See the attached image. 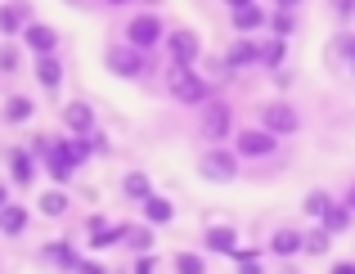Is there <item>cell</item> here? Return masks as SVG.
Wrapping results in <instances>:
<instances>
[{
	"instance_id": "6da1fadb",
	"label": "cell",
	"mask_w": 355,
	"mask_h": 274,
	"mask_svg": "<svg viewBox=\"0 0 355 274\" xmlns=\"http://www.w3.org/2000/svg\"><path fill=\"white\" fill-rule=\"evenodd\" d=\"M166 90H171V99H180V103H207L211 99V86L193 72V63H175V68L166 72Z\"/></svg>"
},
{
	"instance_id": "7a4b0ae2",
	"label": "cell",
	"mask_w": 355,
	"mask_h": 274,
	"mask_svg": "<svg viewBox=\"0 0 355 274\" xmlns=\"http://www.w3.org/2000/svg\"><path fill=\"white\" fill-rule=\"evenodd\" d=\"M126 41L135 45V50H153V45H162L166 41V27H162V18L157 14H135L130 18V27H126Z\"/></svg>"
},
{
	"instance_id": "3957f363",
	"label": "cell",
	"mask_w": 355,
	"mask_h": 274,
	"mask_svg": "<svg viewBox=\"0 0 355 274\" xmlns=\"http://www.w3.org/2000/svg\"><path fill=\"white\" fill-rule=\"evenodd\" d=\"M275 139H279L275 130H266V126H248V130H239V135H234V153L257 162V157H270V153H275Z\"/></svg>"
},
{
	"instance_id": "277c9868",
	"label": "cell",
	"mask_w": 355,
	"mask_h": 274,
	"mask_svg": "<svg viewBox=\"0 0 355 274\" xmlns=\"http://www.w3.org/2000/svg\"><path fill=\"white\" fill-rule=\"evenodd\" d=\"M108 68H113L117 77H139V72L148 68V54L135 50L130 41H121V45H113V50H108Z\"/></svg>"
},
{
	"instance_id": "5b68a950",
	"label": "cell",
	"mask_w": 355,
	"mask_h": 274,
	"mask_svg": "<svg viewBox=\"0 0 355 274\" xmlns=\"http://www.w3.org/2000/svg\"><path fill=\"white\" fill-rule=\"evenodd\" d=\"M198 171L207 175V180H234L239 175V153H230V148H207L198 162Z\"/></svg>"
},
{
	"instance_id": "8992f818",
	"label": "cell",
	"mask_w": 355,
	"mask_h": 274,
	"mask_svg": "<svg viewBox=\"0 0 355 274\" xmlns=\"http://www.w3.org/2000/svg\"><path fill=\"white\" fill-rule=\"evenodd\" d=\"M261 126L275 130V135H293V130L302 126V117H297L293 103H266V108H261Z\"/></svg>"
},
{
	"instance_id": "52a82bcc",
	"label": "cell",
	"mask_w": 355,
	"mask_h": 274,
	"mask_svg": "<svg viewBox=\"0 0 355 274\" xmlns=\"http://www.w3.org/2000/svg\"><path fill=\"white\" fill-rule=\"evenodd\" d=\"M166 50H171L175 63H198L202 45H198V36H193L189 27H175V32H166Z\"/></svg>"
},
{
	"instance_id": "ba28073f",
	"label": "cell",
	"mask_w": 355,
	"mask_h": 274,
	"mask_svg": "<svg viewBox=\"0 0 355 274\" xmlns=\"http://www.w3.org/2000/svg\"><path fill=\"white\" fill-rule=\"evenodd\" d=\"M230 126H234V108H230V103H207V112H202V135L225 139Z\"/></svg>"
},
{
	"instance_id": "9c48e42d",
	"label": "cell",
	"mask_w": 355,
	"mask_h": 274,
	"mask_svg": "<svg viewBox=\"0 0 355 274\" xmlns=\"http://www.w3.org/2000/svg\"><path fill=\"white\" fill-rule=\"evenodd\" d=\"M23 41L32 45L36 54H54V45H59V32H54V27H45V23H27V27H23Z\"/></svg>"
},
{
	"instance_id": "30bf717a",
	"label": "cell",
	"mask_w": 355,
	"mask_h": 274,
	"mask_svg": "<svg viewBox=\"0 0 355 274\" xmlns=\"http://www.w3.org/2000/svg\"><path fill=\"white\" fill-rule=\"evenodd\" d=\"M63 121H68L72 135H95V112H90L86 103H68V108H63Z\"/></svg>"
},
{
	"instance_id": "8fae6325",
	"label": "cell",
	"mask_w": 355,
	"mask_h": 274,
	"mask_svg": "<svg viewBox=\"0 0 355 274\" xmlns=\"http://www.w3.org/2000/svg\"><path fill=\"white\" fill-rule=\"evenodd\" d=\"M225 63L230 68H252V63H261V41H234L230 45V54H225Z\"/></svg>"
},
{
	"instance_id": "7c38bea8",
	"label": "cell",
	"mask_w": 355,
	"mask_h": 274,
	"mask_svg": "<svg viewBox=\"0 0 355 274\" xmlns=\"http://www.w3.org/2000/svg\"><path fill=\"white\" fill-rule=\"evenodd\" d=\"M36 81H41L45 90H59L63 68H59V59H54V54H36Z\"/></svg>"
},
{
	"instance_id": "4fadbf2b",
	"label": "cell",
	"mask_w": 355,
	"mask_h": 274,
	"mask_svg": "<svg viewBox=\"0 0 355 274\" xmlns=\"http://www.w3.org/2000/svg\"><path fill=\"white\" fill-rule=\"evenodd\" d=\"M234 27H239L243 36L261 32V27H266V9H261V5H243V9H234Z\"/></svg>"
},
{
	"instance_id": "5bb4252c",
	"label": "cell",
	"mask_w": 355,
	"mask_h": 274,
	"mask_svg": "<svg viewBox=\"0 0 355 274\" xmlns=\"http://www.w3.org/2000/svg\"><path fill=\"white\" fill-rule=\"evenodd\" d=\"M351 216H355V207L351 203H333L329 207V212H324V230H329V234H342V230H351Z\"/></svg>"
},
{
	"instance_id": "9a60e30c",
	"label": "cell",
	"mask_w": 355,
	"mask_h": 274,
	"mask_svg": "<svg viewBox=\"0 0 355 274\" xmlns=\"http://www.w3.org/2000/svg\"><path fill=\"white\" fill-rule=\"evenodd\" d=\"M27 23H32V18H27V5H0V32L5 36L23 32Z\"/></svg>"
},
{
	"instance_id": "2e32d148",
	"label": "cell",
	"mask_w": 355,
	"mask_h": 274,
	"mask_svg": "<svg viewBox=\"0 0 355 274\" xmlns=\"http://www.w3.org/2000/svg\"><path fill=\"white\" fill-rule=\"evenodd\" d=\"M32 157H36V153H23V148H14V153H9V166H14V185H32V180H36Z\"/></svg>"
},
{
	"instance_id": "e0dca14e",
	"label": "cell",
	"mask_w": 355,
	"mask_h": 274,
	"mask_svg": "<svg viewBox=\"0 0 355 274\" xmlns=\"http://www.w3.org/2000/svg\"><path fill=\"white\" fill-rule=\"evenodd\" d=\"M239 248V239H234V230H230V225H211L207 230V252H234Z\"/></svg>"
},
{
	"instance_id": "ac0fdd59",
	"label": "cell",
	"mask_w": 355,
	"mask_h": 274,
	"mask_svg": "<svg viewBox=\"0 0 355 274\" xmlns=\"http://www.w3.org/2000/svg\"><path fill=\"white\" fill-rule=\"evenodd\" d=\"M41 257L50 261V266H63V270H77V266H81L77 252H72L68 243H50V248H41Z\"/></svg>"
},
{
	"instance_id": "d6986e66",
	"label": "cell",
	"mask_w": 355,
	"mask_h": 274,
	"mask_svg": "<svg viewBox=\"0 0 355 274\" xmlns=\"http://www.w3.org/2000/svg\"><path fill=\"white\" fill-rule=\"evenodd\" d=\"M270 248H275L279 257H293V252H302V248H306V234H297V230H279L275 239H270Z\"/></svg>"
},
{
	"instance_id": "ffe728a7",
	"label": "cell",
	"mask_w": 355,
	"mask_h": 274,
	"mask_svg": "<svg viewBox=\"0 0 355 274\" xmlns=\"http://www.w3.org/2000/svg\"><path fill=\"white\" fill-rule=\"evenodd\" d=\"M121 239H130V230L126 225H113V230H108V225H90V243H95V248H108V243H121Z\"/></svg>"
},
{
	"instance_id": "44dd1931",
	"label": "cell",
	"mask_w": 355,
	"mask_h": 274,
	"mask_svg": "<svg viewBox=\"0 0 355 274\" xmlns=\"http://www.w3.org/2000/svg\"><path fill=\"white\" fill-rule=\"evenodd\" d=\"M0 230H5V234H23L27 230V212H23V207H14V203L0 207Z\"/></svg>"
},
{
	"instance_id": "7402d4cb",
	"label": "cell",
	"mask_w": 355,
	"mask_h": 274,
	"mask_svg": "<svg viewBox=\"0 0 355 274\" xmlns=\"http://www.w3.org/2000/svg\"><path fill=\"white\" fill-rule=\"evenodd\" d=\"M144 216H148V225H166V221H171V203L157 198V194H148L144 198Z\"/></svg>"
},
{
	"instance_id": "603a6c76",
	"label": "cell",
	"mask_w": 355,
	"mask_h": 274,
	"mask_svg": "<svg viewBox=\"0 0 355 274\" xmlns=\"http://www.w3.org/2000/svg\"><path fill=\"white\" fill-rule=\"evenodd\" d=\"M5 117H9V121H27V117H32V99H23V94H14V99L5 103Z\"/></svg>"
},
{
	"instance_id": "cb8c5ba5",
	"label": "cell",
	"mask_w": 355,
	"mask_h": 274,
	"mask_svg": "<svg viewBox=\"0 0 355 274\" xmlns=\"http://www.w3.org/2000/svg\"><path fill=\"white\" fill-rule=\"evenodd\" d=\"M202 270H207V261L193 257V252H180V257H175V274H202Z\"/></svg>"
},
{
	"instance_id": "d4e9b609",
	"label": "cell",
	"mask_w": 355,
	"mask_h": 274,
	"mask_svg": "<svg viewBox=\"0 0 355 274\" xmlns=\"http://www.w3.org/2000/svg\"><path fill=\"white\" fill-rule=\"evenodd\" d=\"M261 63H270V68H279V63H284V36H275V41L261 45Z\"/></svg>"
},
{
	"instance_id": "484cf974",
	"label": "cell",
	"mask_w": 355,
	"mask_h": 274,
	"mask_svg": "<svg viewBox=\"0 0 355 274\" xmlns=\"http://www.w3.org/2000/svg\"><path fill=\"white\" fill-rule=\"evenodd\" d=\"M41 212L45 216H63V212H68V198H63L59 189H54V194H41Z\"/></svg>"
},
{
	"instance_id": "4316f807",
	"label": "cell",
	"mask_w": 355,
	"mask_h": 274,
	"mask_svg": "<svg viewBox=\"0 0 355 274\" xmlns=\"http://www.w3.org/2000/svg\"><path fill=\"white\" fill-rule=\"evenodd\" d=\"M126 194H130V198H139V203H144V198H148V194H153V189H148V175H139V171H130V175H126Z\"/></svg>"
},
{
	"instance_id": "83f0119b",
	"label": "cell",
	"mask_w": 355,
	"mask_h": 274,
	"mask_svg": "<svg viewBox=\"0 0 355 274\" xmlns=\"http://www.w3.org/2000/svg\"><path fill=\"white\" fill-rule=\"evenodd\" d=\"M329 239H333V234L320 225L315 234H306V252H315V257H320V252H329Z\"/></svg>"
},
{
	"instance_id": "f1b7e54d",
	"label": "cell",
	"mask_w": 355,
	"mask_h": 274,
	"mask_svg": "<svg viewBox=\"0 0 355 274\" xmlns=\"http://www.w3.org/2000/svg\"><path fill=\"white\" fill-rule=\"evenodd\" d=\"M329 207H333V198H329V194H311V198H306V212L320 216V221H324V212H329Z\"/></svg>"
},
{
	"instance_id": "f546056e",
	"label": "cell",
	"mask_w": 355,
	"mask_h": 274,
	"mask_svg": "<svg viewBox=\"0 0 355 274\" xmlns=\"http://www.w3.org/2000/svg\"><path fill=\"white\" fill-rule=\"evenodd\" d=\"M270 27H275V36H284V41H288V32H293V9H279Z\"/></svg>"
},
{
	"instance_id": "4dcf8cb0",
	"label": "cell",
	"mask_w": 355,
	"mask_h": 274,
	"mask_svg": "<svg viewBox=\"0 0 355 274\" xmlns=\"http://www.w3.org/2000/svg\"><path fill=\"white\" fill-rule=\"evenodd\" d=\"M0 72H18V50L14 45H0Z\"/></svg>"
},
{
	"instance_id": "1f68e13d",
	"label": "cell",
	"mask_w": 355,
	"mask_h": 274,
	"mask_svg": "<svg viewBox=\"0 0 355 274\" xmlns=\"http://www.w3.org/2000/svg\"><path fill=\"white\" fill-rule=\"evenodd\" d=\"M130 243H135L139 252H148V248H153V234H148V230H130Z\"/></svg>"
},
{
	"instance_id": "d6a6232c",
	"label": "cell",
	"mask_w": 355,
	"mask_h": 274,
	"mask_svg": "<svg viewBox=\"0 0 355 274\" xmlns=\"http://www.w3.org/2000/svg\"><path fill=\"white\" fill-rule=\"evenodd\" d=\"M135 274H153V257H148V252H139V257H135Z\"/></svg>"
},
{
	"instance_id": "836d02e7",
	"label": "cell",
	"mask_w": 355,
	"mask_h": 274,
	"mask_svg": "<svg viewBox=\"0 0 355 274\" xmlns=\"http://www.w3.org/2000/svg\"><path fill=\"white\" fill-rule=\"evenodd\" d=\"M333 274H355V261H338V266H333Z\"/></svg>"
},
{
	"instance_id": "e575fe53",
	"label": "cell",
	"mask_w": 355,
	"mask_h": 274,
	"mask_svg": "<svg viewBox=\"0 0 355 274\" xmlns=\"http://www.w3.org/2000/svg\"><path fill=\"white\" fill-rule=\"evenodd\" d=\"M338 14L347 18V14H355V0H338Z\"/></svg>"
},
{
	"instance_id": "d590c367",
	"label": "cell",
	"mask_w": 355,
	"mask_h": 274,
	"mask_svg": "<svg viewBox=\"0 0 355 274\" xmlns=\"http://www.w3.org/2000/svg\"><path fill=\"white\" fill-rule=\"evenodd\" d=\"M239 274H261V266H257V261H243V266H239Z\"/></svg>"
},
{
	"instance_id": "8d00e7d4",
	"label": "cell",
	"mask_w": 355,
	"mask_h": 274,
	"mask_svg": "<svg viewBox=\"0 0 355 274\" xmlns=\"http://www.w3.org/2000/svg\"><path fill=\"white\" fill-rule=\"evenodd\" d=\"M77 270H81V274H104V270H99V266H90V261H81Z\"/></svg>"
},
{
	"instance_id": "74e56055",
	"label": "cell",
	"mask_w": 355,
	"mask_h": 274,
	"mask_svg": "<svg viewBox=\"0 0 355 274\" xmlns=\"http://www.w3.org/2000/svg\"><path fill=\"white\" fill-rule=\"evenodd\" d=\"M0 207H9V185L0 180Z\"/></svg>"
},
{
	"instance_id": "f35d334b",
	"label": "cell",
	"mask_w": 355,
	"mask_h": 274,
	"mask_svg": "<svg viewBox=\"0 0 355 274\" xmlns=\"http://www.w3.org/2000/svg\"><path fill=\"white\" fill-rule=\"evenodd\" d=\"M230 9H243V5H257V0H225Z\"/></svg>"
},
{
	"instance_id": "ab89813d",
	"label": "cell",
	"mask_w": 355,
	"mask_h": 274,
	"mask_svg": "<svg viewBox=\"0 0 355 274\" xmlns=\"http://www.w3.org/2000/svg\"><path fill=\"white\" fill-rule=\"evenodd\" d=\"M275 5H279V9H293V5H297V0H275Z\"/></svg>"
},
{
	"instance_id": "60d3db41",
	"label": "cell",
	"mask_w": 355,
	"mask_h": 274,
	"mask_svg": "<svg viewBox=\"0 0 355 274\" xmlns=\"http://www.w3.org/2000/svg\"><path fill=\"white\" fill-rule=\"evenodd\" d=\"M108 5H130V0H108Z\"/></svg>"
},
{
	"instance_id": "b9f144b4",
	"label": "cell",
	"mask_w": 355,
	"mask_h": 274,
	"mask_svg": "<svg viewBox=\"0 0 355 274\" xmlns=\"http://www.w3.org/2000/svg\"><path fill=\"white\" fill-rule=\"evenodd\" d=\"M347 203H351V207H355V189H351V198H347Z\"/></svg>"
}]
</instances>
